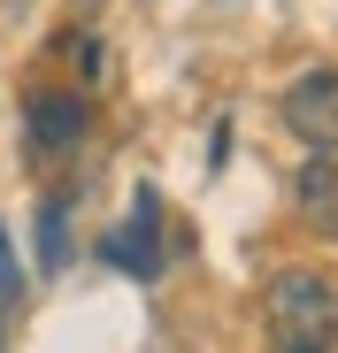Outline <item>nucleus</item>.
Masks as SVG:
<instances>
[{
    "label": "nucleus",
    "instance_id": "obj_2",
    "mask_svg": "<svg viewBox=\"0 0 338 353\" xmlns=\"http://www.w3.org/2000/svg\"><path fill=\"white\" fill-rule=\"evenodd\" d=\"M285 131L308 154H338V70H308L285 85Z\"/></svg>",
    "mask_w": 338,
    "mask_h": 353
},
{
    "label": "nucleus",
    "instance_id": "obj_4",
    "mask_svg": "<svg viewBox=\"0 0 338 353\" xmlns=\"http://www.w3.org/2000/svg\"><path fill=\"white\" fill-rule=\"evenodd\" d=\"M85 123H92L85 92H70V85H46V92H31L23 131H31V146H39V154H70V146L85 139Z\"/></svg>",
    "mask_w": 338,
    "mask_h": 353
},
{
    "label": "nucleus",
    "instance_id": "obj_6",
    "mask_svg": "<svg viewBox=\"0 0 338 353\" xmlns=\"http://www.w3.org/2000/svg\"><path fill=\"white\" fill-rule=\"evenodd\" d=\"M70 261V200H46L39 208V269H62Z\"/></svg>",
    "mask_w": 338,
    "mask_h": 353
},
{
    "label": "nucleus",
    "instance_id": "obj_3",
    "mask_svg": "<svg viewBox=\"0 0 338 353\" xmlns=\"http://www.w3.org/2000/svg\"><path fill=\"white\" fill-rule=\"evenodd\" d=\"M154 239H161V200L139 192V200H131V223L100 239V261L123 269V276H161V246H154Z\"/></svg>",
    "mask_w": 338,
    "mask_h": 353
},
{
    "label": "nucleus",
    "instance_id": "obj_8",
    "mask_svg": "<svg viewBox=\"0 0 338 353\" xmlns=\"http://www.w3.org/2000/svg\"><path fill=\"white\" fill-rule=\"evenodd\" d=\"M0 353H8V338H0Z\"/></svg>",
    "mask_w": 338,
    "mask_h": 353
},
{
    "label": "nucleus",
    "instance_id": "obj_5",
    "mask_svg": "<svg viewBox=\"0 0 338 353\" xmlns=\"http://www.w3.org/2000/svg\"><path fill=\"white\" fill-rule=\"evenodd\" d=\"M292 208H300V223H308V230L338 239V161H330V154H315V161L292 176Z\"/></svg>",
    "mask_w": 338,
    "mask_h": 353
},
{
    "label": "nucleus",
    "instance_id": "obj_7",
    "mask_svg": "<svg viewBox=\"0 0 338 353\" xmlns=\"http://www.w3.org/2000/svg\"><path fill=\"white\" fill-rule=\"evenodd\" d=\"M23 292V269H16V246H8V223H0V307Z\"/></svg>",
    "mask_w": 338,
    "mask_h": 353
},
{
    "label": "nucleus",
    "instance_id": "obj_1",
    "mask_svg": "<svg viewBox=\"0 0 338 353\" xmlns=\"http://www.w3.org/2000/svg\"><path fill=\"white\" fill-rule=\"evenodd\" d=\"M269 315V353H330L338 345V292L315 269H277L261 292Z\"/></svg>",
    "mask_w": 338,
    "mask_h": 353
}]
</instances>
